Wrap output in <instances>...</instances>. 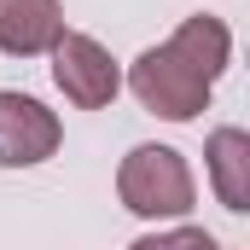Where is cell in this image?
I'll list each match as a JSON object with an SVG mask.
<instances>
[{
    "label": "cell",
    "mask_w": 250,
    "mask_h": 250,
    "mask_svg": "<svg viewBox=\"0 0 250 250\" xmlns=\"http://www.w3.org/2000/svg\"><path fill=\"white\" fill-rule=\"evenodd\" d=\"M227 53H233L227 23L209 18V12H198V18H187V23L163 41V47H151V53L134 59L128 87H134V99H140L146 111H157V117H169V123H192V117L209 105V87H215V76L227 70Z\"/></svg>",
    "instance_id": "obj_1"
},
{
    "label": "cell",
    "mask_w": 250,
    "mask_h": 250,
    "mask_svg": "<svg viewBox=\"0 0 250 250\" xmlns=\"http://www.w3.org/2000/svg\"><path fill=\"white\" fill-rule=\"evenodd\" d=\"M117 192L134 215H187L192 209V169L175 146H134L117 169Z\"/></svg>",
    "instance_id": "obj_2"
},
{
    "label": "cell",
    "mask_w": 250,
    "mask_h": 250,
    "mask_svg": "<svg viewBox=\"0 0 250 250\" xmlns=\"http://www.w3.org/2000/svg\"><path fill=\"white\" fill-rule=\"evenodd\" d=\"M53 82L64 87V99H70V105H82V111L111 105V99H117V87H123V76H117L111 53H105L93 35H70V29H64L59 47H53Z\"/></svg>",
    "instance_id": "obj_3"
},
{
    "label": "cell",
    "mask_w": 250,
    "mask_h": 250,
    "mask_svg": "<svg viewBox=\"0 0 250 250\" xmlns=\"http://www.w3.org/2000/svg\"><path fill=\"white\" fill-rule=\"evenodd\" d=\"M59 151V117L29 93H0V163L29 169Z\"/></svg>",
    "instance_id": "obj_4"
},
{
    "label": "cell",
    "mask_w": 250,
    "mask_h": 250,
    "mask_svg": "<svg viewBox=\"0 0 250 250\" xmlns=\"http://www.w3.org/2000/svg\"><path fill=\"white\" fill-rule=\"evenodd\" d=\"M59 35H64L59 0H0V53L35 59V53H53Z\"/></svg>",
    "instance_id": "obj_5"
},
{
    "label": "cell",
    "mask_w": 250,
    "mask_h": 250,
    "mask_svg": "<svg viewBox=\"0 0 250 250\" xmlns=\"http://www.w3.org/2000/svg\"><path fill=\"white\" fill-rule=\"evenodd\" d=\"M209 175L227 209H250V134L245 128H215L209 134Z\"/></svg>",
    "instance_id": "obj_6"
},
{
    "label": "cell",
    "mask_w": 250,
    "mask_h": 250,
    "mask_svg": "<svg viewBox=\"0 0 250 250\" xmlns=\"http://www.w3.org/2000/svg\"><path fill=\"white\" fill-rule=\"evenodd\" d=\"M128 250H221L204 227H175V233H151V239H134Z\"/></svg>",
    "instance_id": "obj_7"
}]
</instances>
